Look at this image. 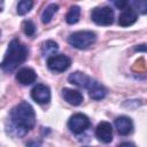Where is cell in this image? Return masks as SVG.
<instances>
[{
	"instance_id": "obj_8",
	"label": "cell",
	"mask_w": 147,
	"mask_h": 147,
	"mask_svg": "<svg viewBox=\"0 0 147 147\" xmlns=\"http://www.w3.org/2000/svg\"><path fill=\"white\" fill-rule=\"evenodd\" d=\"M95 137L103 144H109L113 140V127L108 122H100L95 129Z\"/></svg>"
},
{
	"instance_id": "obj_6",
	"label": "cell",
	"mask_w": 147,
	"mask_h": 147,
	"mask_svg": "<svg viewBox=\"0 0 147 147\" xmlns=\"http://www.w3.org/2000/svg\"><path fill=\"white\" fill-rule=\"evenodd\" d=\"M71 65V59L64 54L53 55L47 59V67L55 72H63Z\"/></svg>"
},
{
	"instance_id": "obj_13",
	"label": "cell",
	"mask_w": 147,
	"mask_h": 147,
	"mask_svg": "<svg viewBox=\"0 0 147 147\" xmlns=\"http://www.w3.org/2000/svg\"><path fill=\"white\" fill-rule=\"evenodd\" d=\"M62 98L71 106H79L84 100L83 94L79 91L72 90V88H63L62 90Z\"/></svg>"
},
{
	"instance_id": "obj_24",
	"label": "cell",
	"mask_w": 147,
	"mask_h": 147,
	"mask_svg": "<svg viewBox=\"0 0 147 147\" xmlns=\"http://www.w3.org/2000/svg\"><path fill=\"white\" fill-rule=\"evenodd\" d=\"M117 147H136V145L133 142H130V141H125V142H122L119 144Z\"/></svg>"
},
{
	"instance_id": "obj_11",
	"label": "cell",
	"mask_w": 147,
	"mask_h": 147,
	"mask_svg": "<svg viewBox=\"0 0 147 147\" xmlns=\"http://www.w3.org/2000/svg\"><path fill=\"white\" fill-rule=\"evenodd\" d=\"M37 79V74L31 68H22L16 72V80L22 85H30Z\"/></svg>"
},
{
	"instance_id": "obj_10",
	"label": "cell",
	"mask_w": 147,
	"mask_h": 147,
	"mask_svg": "<svg viewBox=\"0 0 147 147\" xmlns=\"http://www.w3.org/2000/svg\"><path fill=\"white\" fill-rule=\"evenodd\" d=\"M137 18H138L137 11H136L131 6H129V7H126L125 9H123L122 13L119 14V16H118V24H119L121 26H123V28L130 26V25H132L133 23H136Z\"/></svg>"
},
{
	"instance_id": "obj_22",
	"label": "cell",
	"mask_w": 147,
	"mask_h": 147,
	"mask_svg": "<svg viewBox=\"0 0 147 147\" xmlns=\"http://www.w3.org/2000/svg\"><path fill=\"white\" fill-rule=\"evenodd\" d=\"M133 51L134 52H145V53H147V44L137 45V46L133 47Z\"/></svg>"
},
{
	"instance_id": "obj_25",
	"label": "cell",
	"mask_w": 147,
	"mask_h": 147,
	"mask_svg": "<svg viewBox=\"0 0 147 147\" xmlns=\"http://www.w3.org/2000/svg\"><path fill=\"white\" fill-rule=\"evenodd\" d=\"M85 147H88V146H85Z\"/></svg>"
},
{
	"instance_id": "obj_14",
	"label": "cell",
	"mask_w": 147,
	"mask_h": 147,
	"mask_svg": "<svg viewBox=\"0 0 147 147\" xmlns=\"http://www.w3.org/2000/svg\"><path fill=\"white\" fill-rule=\"evenodd\" d=\"M68 80L74 85H77V86L86 88L88 83H90V80H91V77H88L87 75H85V74H83L80 71H75V72L69 75Z\"/></svg>"
},
{
	"instance_id": "obj_4",
	"label": "cell",
	"mask_w": 147,
	"mask_h": 147,
	"mask_svg": "<svg viewBox=\"0 0 147 147\" xmlns=\"http://www.w3.org/2000/svg\"><path fill=\"white\" fill-rule=\"evenodd\" d=\"M91 18L98 25H110L114 22V10L110 7L94 8L91 13Z\"/></svg>"
},
{
	"instance_id": "obj_1",
	"label": "cell",
	"mask_w": 147,
	"mask_h": 147,
	"mask_svg": "<svg viewBox=\"0 0 147 147\" xmlns=\"http://www.w3.org/2000/svg\"><path fill=\"white\" fill-rule=\"evenodd\" d=\"M36 125V114L30 103L22 101L9 113V125L7 132L16 138L25 136Z\"/></svg>"
},
{
	"instance_id": "obj_18",
	"label": "cell",
	"mask_w": 147,
	"mask_h": 147,
	"mask_svg": "<svg viewBox=\"0 0 147 147\" xmlns=\"http://www.w3.org/2000/svg\"><path fill=\"white\" fill-rule=\"evenodd\" d=\"M32 6H33V1L31 0H22L17 3V14L18 15H25L26 13H29L31 9H32Z\"/></svg>"
},
{
	"instance_id": "obj_17",
	"label": "cell",
	"mask_w": 147,
	"mask_h": 147,
	"mask_svg": "<svg viewBox=\"0 0 147 147\" xmlns=\"http://www.w3.org/2000/svg\"><path fill=\"white\" fill-rule=\"evenodd\" d=\"M79 16H80V8L78 6H71L65 16V21L68 24H75L78 22Z\"/></svg>"
},
{
	"instance_id": "obj_7",
	"label": "cell",
	"mask_w": 147,
	"mask_h": 147,
	"mask_svg": "<svg viewBox=\"0 0 147 147\" xmlns=\"http://www.w3.org/2000/svg\"><path fill=\"white\" fill-rule=\"evenodd\" d=\"M31 98L39 105L48 103L51 100V90L44 84H37L31 90Z\"/></svg>"
},
{
	"instance_id": "obj_3",
	"label": "cell",
	"mask_w": 147,
	"mask_h": 147,
	"mask_svg": "<svg viewBox=\"0 0 147 147\" xmlns=\"http://www.w3.org/2000/svg\"><path fill=\"white\" fill-rule=\"evenodd\" d=\"M96 40V34L93 31H77L69 36L68 42L78 49H86Z\"/></svg>"
},
{
	"instance_id": "obj_15",
	"label": "cell",
	"mask_w": 147,
	"mask_h": 147,
	"mask_svg": "<svg viewBox=\"0 0 147 147\" xmlns=\"http://www.w3.org/2000/svg\"><path fill=\"white\" fill-rule=\"evenodd\" d=\"M59 51V45L53 40H47L41 44V54L44 56H53Z\"/></svg>"
},
{
	"instance_id": "obj_2",
	"label": "cell",
	"mask_w": 147,
	"mask_h": 147,
	"mask_svg": "<svg viewBox=\"0 0 147 147\" xmlns=\"http://www.w3.org/2000/svg\"><path fill=\"white\" fill-rule=\"evenodd\" d=\"M28 48L18 39H13L7 48L6 55L2 60L1 68L6 72H13L28 57Z\"/></svg>"
},
{
	"instance_id": "obj_9",
	"label": "cell",
	"mask_w": 147,
	"mask_h": 147,
	"mask_svg": "<svg viewBox=\"0 0 147 147\" xmlns=\"http://www.w3.org/2000/svg\"><path fill=\"white\" fill-rule=\"evenodd\" d=\"M86 90L88 91V94L93 100H101L107 95V88L93 78H91Z\"/></svg>"
},
{
	"instance_id": "obj_12",
	"label": "cell",
	"mask_w": 147,
	"mask_h": 147,
	"mask_svg": "<svg viewBox=\"0 0 147 147\" xmlns=\"http://www.w3.org/2000/svg\"><path fill=\"white\" fill-rule=\"evenodd\" d=\"M115 127L121 136H127L133 130L132 119L127 116H119L115 119Z\"/></svg>"
},
{
	"instance_id": "obj_21",
	"label": "cell",
	"mask_w": 147,
	"mask_h": 147,
	"mask_svg": "<svg viewBox=\"0 0 147 147\" xmlns=\"http://www.w3.org/2000/svg\"><path fill=\"white\" fill-rule=\"evenodd\" d=\"M132 69L136 72H144V71H146L147 70V67H146L145 60L144 59H139L138 61H136V63L133 64Z\"/></svg>"
},
{
	"instance_id": "obj_16",
	"label": "cell",
	"mask_w": 147,
	"mask_h": 147,
	"mask_svg": "<svg viewBox=\"0 0 147 147\" xmlns=\"http://www.w3.org/2000/svg\"><path fill=\"white\" fill-rule=\"evenodd\" d=\"M59 10V6L56 5V3H51V5H48L45 9H44V11H42V14H41V22L44 23V24H48L51 21H52V18H53V16L55 15V13Z\"/></svg>"
},
{
	"instance_id": "obj_20",
	"label": "cell",
	"mask_w": 147,
	"mask_h": 147,
	"mask_svg": "<svg viewBox=\"0 0 147 147\" xmlns=\"http://www.w3.org/2000/svg\"><path fill=\"white\" fill-rule=\"evenodd\" d=\"M22 28H23V31L24 33L28 36V37H32L34 33H36V25L33 24L32 21H24L23 24H22Z\"/></svg>"
},
{
	"instance_id": "obj_5",
	"label": "cell",
	"mask_w": 147,
	"mask_h": 147,
	"mask_svg": "<svg viewBox=\"0 0 147 147\" xmlns=\"http://www.w3.org/2000/svg\"><path fill=\"white\" fill-rule=\"evenodd\" d=\"M90 125H91L90 118L86 115L80 114V113L74 114L69 118V122H68V126H69L70 131L74 132V133H76V134L83 133Z\"/></svg>"
},
{
	"instance_id": "obj_19",
	"label": "cell",
	"mask_w": 147,
	"mask_h": 147,
	"mask_svg": "<svg viewBox=\"0 0 147 147\" xmlns=\"http://www.w3.org/2000/svg\"><path fill=\"white\" fill-rule=\"evenodd\" d=\"M130 6L140 14H147V0H134L130 2Z\"/></svg>"
},
{
	"instance_id": "obj_23",
	"label": "cell",
	"mask_w": 147,
	"mask_h": 147,
	"mask_svg": "<svg viewBox=\"0 0 147 147\" xmlns=\"http://www.w3.org/2000/svg\"><path fill=\"white\" fill-rule=\"evenodd\" d=\"M41 145V141L40 140H31V141H29L28 144H26V147H39Z\"/></svg>"
}]
</instances>
